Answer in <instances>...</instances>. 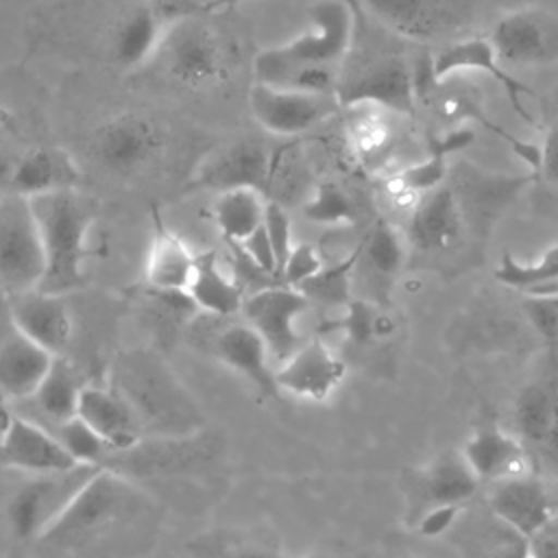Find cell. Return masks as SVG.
Instances as JSON below:
<instances>
[{
  "label": "cell",
  "mask_w": 558,
  "mask_h": 558,
  "mask_svg": "<svg viewBox=\"0 0 558 558\" xmlns=\"http://www.w3.org/2000/svg\"><path fill=\"white\" fill-rule=\"evenodd\" d=\"M353 33L338 68L336 98L342 109L375 105L390 113L416 111V57L410 41L373 20L360 0H349Z\"/></svg>",
  "instance_id": "cell-2"
},
{
  "label": "cell",
  "mask_w": 558,
  "mask_h": 558,
  "mask_svg": "<svg viewBox=\"0 0 558 558\" xmlns=\"http://www.w3.org/2000/svg\"><path fill=\"white\" fill-rule=\"evenodd\" d=\"M480 484L482 482L471 471L460 451H440L421 471V488L429 506H464L477 493Z\"/></svg>",
  "instance_id": "cell-31"
},
{
  "label": "cell",
  "mask_w": 558,
  "mask_h": 558,
  "mask_svg": "<svg viewBox=\"0 0 558 558\" xmlns=\"http://www.w3.org/2000/svg\"><path fill=\"white\" fill-rule=\"evenodd\" d=\"M187 299L201 312L211 316H233L242 312L244 290L235 275L220 262L214 251L198 253L196 270L187 288Z\"/></svg>",
  "instance_id": "cell-29"
},
{
  "label": "cell",
  "mask_w": 558,
  "mask_h": 558,
  "mask_svg": "<svg viewBox=\"0 0 558 558\" xmlns=\"http://www.w3.org/2000/svg\"><path fill=\"white\" fill-rule=\"evenodd\" d=\"M44 248V277L39 290L65 296L85 286L89 233L96 222L94 203L78 190L28 198Z\"/></svg>",
  "instance_id": "cell-5"
},
{
  "label": "cell",
  "mask_w": 558,
  "mask_h": 558,
  "mask_svg": "<svg viewBox=\"0 0 558 558\" xmlns=\"http://www.w3.org/2000/svg\"><path fill=\"white\" fill-rule=\"evenodd\" d=\"M488 39L506 70L558 63V15L547 9L506 11L495 20Z\"/></svg>",
  "instance_id": "cell-12"
},
{
  "label": "cell",
  "mask_w": 558,
  "mask_h": 558,
  "mask_svg": "<svg viewBox=\"0 0 558 558\" xmlns=\"http://www.w3.org/2000/svg\"><path fill=\"white\" fill-rule=\"evenodd\" d=\"M525 181L519 174L484 170L471 161H458L447 179L418 196L405 225V242L412 255L432 266L458 255L482 253L495 225L517 203Z\"/></svg>",
  "instance_id": "cell-1"
},
{
  "label": "cell",
  "mask_w": 558,
  "mask_h": 558,
  "mask_svg": "<svg viewBox=\"0 0 558 558\" xmlns=\"http://www.w3.org/2000/svg\"><path fill=\"white\" fill-rule=\"evenodd\" d=\"M153 218V235L144 264L146 283L155 292L187 296L198 253H194L192 246L177 231H172L159 214Z\"/></svg>",
  "instance_id": "cell-24"
},
{
  "label": "cell",
  "mask_w": 558,
  "mask_h": 558,
  "mask_svg": "<svg viewBox=\"0 0 558 558\" xmlns=\"http://www.w3.org/2000/svg\"><path fill=\"white\" fill-rule=\"evenodd\" d=\"M462 508L464 506H458V504L429 506L416 521V534L427 541L445 536L462 514Z\"/></svg>",
  "instance_id": "cell-44"
},
{
  "label": "cell",
  "mask_w": 558,
  "mask_h": 558,
  "mask_svg": "<svg viewBox=\"0 0 558 558\" xmlns=\"http://www.w3.org/2000/svg\"><path fill=\"white\" fill-rule=\"evenodd\" d=\"M357 259H360V244L340 262H336L331 266H323L312 279H307L296 290H301L310 303L318 301V303H327V305H344L347 307L351 303V281L355 275Z\"/></svg>",
  "instance_id": "cell-36"
},
{
  "label": "cell",
  "mask_w": 558,
  "mask_h": 558,
  "mask_svg": "<svg viewBox=\"0 0 558 558\" xmlns=\"http://www.w3.org/2000/svg\"><path fill=\"white\" fill-rule=\"evenodd\" d=\"M140 523H148V499L120 473L100 469L37 543L76 558L94 545L102 549L107 541Z\"/></svg>",
  "instance_id": "cell-4"
},
{
  "label": "cell",
  "mask_w": 558,
  "mask_h": 558,
  "mask_svg": "<svg viewBox=\"0 0 558 558\" xmlns=\"http://www.w3.org/2000/svg\"><path fill=\"white\" fill-rule=\"evenodd\" d=\"M381 26L410 44H432L466 28L482 0H360Z\"/></svg>",
  "instance_id": "cell-9"
},
{
  "label": "cell",
  "mask_w": 558,
  "mask_h": 558,
  "mask_svg": "<svg viewBox=\"0 0 558 558\" xmlns=\"http://www.w3.org/2000/svg\"><path fill=\"white\" fill-rule=\"evenodd\" d=\"M109 386L131 405L144 438L181 440L203 429L201 405L155 351L120 353L111 364Z\"/></svg>",
  "instance_id": "cell-3"
},
{
  "label": "cell",
  "mask_w": 558,
  "mask_h": 558,
  "mask_svg": "<svg viewBox=\"0 0 558 558\" xmlns=\"http://www.w3.org/2000/svg\"><path fill=\"white\" fill-rule=\"evenodd\" d=\"M146 4H150L155 11H159L168 22H174L183 15H190V13H198L203 11L201 4H196L194 0H142Z\"/></svg>",
  "instance_id": "cell-47"
},
{
  "label": "cell",
  "mask_w": 558,
  "mask_h": 558,
  "mask_svg": "<svg viewBox=\"0 0 558 558\" xmlns=\"http://www.w3.org/2000/svg\"><path fill=\"white\" fill-rule=\"evenodd\" d=\"M13 410H11V405H9V399L0 392V440L4 438V434L9 432V427H11V423H13Z\"/></svg>",
  "instance_id": "cell-50"
},
{
  "label": "cell",
  "mask_w": 558,
  "mask_h": 558,
  "mask_svg": "<svg viewBox=\"0 0 558 558\" xmlns=\"http://www.w3.org/2000/svg\"><path fill=\"white\" fill-rule=\"evenodd\" d=\"M155 59H161L163 72L174 83L190 89L218 85L229 68L227 48L205 20V11L170 22Z\"/></svg>",
  "instance_id": "cell-7"
},
{
  "label": "cell",
  "mask_w": 558,
  "mask_h": 558,
  "mask_svg": "<svg viewBox=\"0 0 558 558\" xmlns=\"http://www.w3.org/2000/svg\"><path fill=\"white\" fill-rule=\"evenodd\" d=\"M307 307L310 301L301 290L281 283L264 286L244 299V323L259 333L277 366L303 344L296 323Z\"/></svg>",
  "instance_id": "cell-15"
},
{
  "label": "cell",
  "mask_w": 558,
  "mask_h": 558,
  "mask_svg": "<svg viewBox=\"0 0 558 558\" xmlns=\"http://www.w3.org/2000/svg\"><path fill=\"white\" fill-rule=\"evenodd\" d=\"M466 72L488 74L504 89L508 102L512 105V109L517 111L519 118H523L527 124L538 122L534 118V113H530V109L523 102L525 96H532V89L499 63L488 37L473 35V37L451 39V41L442 44L436 52L429 54L432 85L442 83L453 76H462Z\"/></svg>",
  "instance_id": "cell-14"
},
{
  "label": "cell",
  "mask_w": 558,
  "mask_h": 558,
  "mask_svg": "<svg viewBox=\"0 0 558 558\" xmlns=\"http://www.w3.org/2000/svg\"><path fill=\"white\" fill-rule=\"evenodd\" d=\"M323 266H325L323 257L318 255V251L314 246L294 244L288 262L283 264V268L279 272V283L290 286V288H299L307 279H312Z\"/></svg>",
  "instance_id": "cell-43"
},
{
  "label": "cell",
  "mask_w": 558,
  "mask_h": 558,
  "mask_svg": "<svg viewBox=\"0 0 558 558\" xmlns=\"http://www.w3.org/2000/svg\"><path fill=\"white\" fill-rule=\"evenodd\" d=\"M238 248L246 255L248 264H251L255 270H259V272H264V275H268V277H275V279L279 277V264H277L272 244H270V240H268V235H266V231H264V225H262V229H257L248 240H244ZM277 283H279V281H277Z\"/></svg>",
  "instance_id": "cell-45"
},
{
  "label": "cell",
  "mask_w": 558,
  "mask_h": 558,
  "mask_svg": "<svg viewBox=\"0 0 558 558\" xmlns=\"http://www.w3.org/2000/svg\"><path fill=\"white\" fill-rule=\"evenodd\" d=\"M353 33L349 0H318L310 9V24L296 37L264 48L253 61L255 81L294 68H340Z\"/></svg>",
  "instance_id": "cell-6"
},
{
  "label": "cell",
  "mask_w": 558,
  "mask_h": 558,
  "mask_svg": "<svg viewBox=\"0 0 558 558\" xmlns=\"http://www.w3.org/2000/svg\"><path fill=\"white\" fill-rule=\"evenodd\" d=\"M44 268L41 235L31 201L7 194L0 201V288L7 296L35 290Z\"/></svg>",
  "instance_id": "cell-10"
},
{
  "label": "cell",
  "mask_w": 558,
  "mask_h": 558,
  "mask_svg": "<svg viewBox=\"0 0 558 558\" xmlns=\"http://www.w3.org/2000/svg\"><path fill=\"white\" fill-rule=\"evenodd\" d=\"M473 142V133L469 129H451L445 135L436 137L429 142V150L425 155V159L399 170L392 179H390V187L397 194H408V196H423L429 190L438 187L447 174H449V163L447 159L464 148L466 144Z\"/></svg>",
  "instance_id": "cell-30"
},
{
  "label": "cell",
  "mask_w": 558,
  "mask_h": 558,
  "mask_svg": "<svg viewBox=\"0 0 558 558\" xmlns=\"http://www.w3.org/2000/svg\"><path fill=\"white\" fill-rule=\"evenodd\" d=\"M57 355L15 329L0 342V392L7 399H28L37 392Z\"/></svg>",
  "instance_id": "cell-28"
},
{
  "label": "cell",
  "mask_w": 558,
  "mask_h": 558,
  "mask_svg": "<svg viewBox=\"0 0 558 558\" xmlns=\"http://www.w3.org/2000/svg\"><path fill=\"white\" fill-rule=\"evenodd\" d=\"M549 113H545L536 124H541L538 144V168L534 174V187L547 196L551 203H558V92L547 102Z\"/></svg>",
  "instance_id": "cell-38"
},
{
  "label": "cell",
  "mask_w": 558,
  "mask_h": 558,
  "mask_svg": "<svg viewBox=\"0 0 558 558\" xmlns=\"http://www.w3.org/2000/svg\"><path fill=\"white\" fill-rule=\"evenodd\" d=\"M211 353L227 368L244 377L262 397L277 399L281 395L275 368L270 366V351L251 325L235 323L220 329L211 340Z\"/></svg>",
  "instance_id": "cell-21"
},
{
  "label": "cell",
  "mask_w": 558,
  "mask_h": 558,
  "mask_svg": "<svg viewBox=\"0 0 558 558\" xmlns=\"http://www.w3.org/2000/svg\"><path fill=\"white\" fill-rule=\"evenodd\" d=\"M81 168L74 157L59 146H37L15 159L11 192L24 198H35L52 192L76 190Z\"/></svg>",
  "instance_id": "cell-26"
},
{
  "label": "cell",
  "mask_w": 558,
  "mask_h": 558,
  "mask_svg": "<svg viewBox=\"0 0 558 558\" xmlns=\"http://www.w3.org/2000/svg\"><path fill=\"white\" fill-rule=\"evenodd\" d=\"M521 312L549 355H558V294H521Z\"/></svg>",
  "instance_id": "cell-41"
},
{
  "label": "cell",
  "mask_w": 558,
  "mask_h": 558,
  "mask_svg": "<svg viewBox=\"0 0 558 558\" xmlns=\"http://www.w3.org/2000/svg\"><path fill=\"white\" fill-rule=\"evenodd\" d=\"M83 388L78 371L63 355H57L33 399L37 410L57 427L76 416Z\"/></svg>",
  "instance_id": "cell-34"
},
{
  "label": "cell",
  "mask_w": 558,
  "mask_h": 558,
  "mask_svg": "<svg viewBox=\"0 0 558 558\" xmlns=\"http://www.w3.org/2000/svg\"><path fill=\"white\" fill-rule=\"evenodd\" d=\"M551 368L527 381L514 399V425L523 442L558 451V355Z\"/></svg>",
  "instance_id": "cell-22"
},
{
  "label": "cell",
  "mask_w": 558,
  "mask_h": 558,
  "mask_svg": "<svg viewBox=\"0 0 558 558\" xmlns=\"http://www.w3.org/2000/svg\"><path fill=\"white\" fill-rule=\"evenodd\" d=\"M301 558H333V556L323 554V551H312V554H305V556H301Z\"/></svg>",
  "instance_id": "cell-52"
},
{
  "label": "cell",
  "mask_w": 558,
  "mask_h": 558,
  "mask_svg": "<svg viewBox=\"0 0 558 558\" xmlns=\"http://www.w3.org/2000/svg\"><path fill=\"white\" fill-rule=\"evenodd\" d=\"M403 255L405 246L399 231L381 218L371 227L366 238L360 242L357 264H364L371 277H375L379 283H390L395 275L401 270Z\"/></svg>",
  "instance_id": "cell-35"
},
{
  "label": "cell",
  "mask_w": 558,
  "mask_h": 558,
  "mask_svg": "<svg viewBox=\"0 0 558 558\" xmlns=\"http://www.w3.org/2000/svg\"><path fill=\"white\" fill-rule=\"evenodd\" d=\"M242 2H246V0H211V2L203 4V11L211 13V11H218V9H233V7L242 4Z\"/></svg>",
  "instance_id": "cell-51"
},
{
  "label": "cell",
  "mask_w": 558,
  "mask_h": 558,
  "mask_svg": "<svg viewBox=\"0 0 558 558\" xmlns=\"http://www.w3.org/2000/svg\"><path fill=\"white\" fill-rule=\"evenodd\" d=\"M264 231L272 244V251H275V257H277V264H279V272L283 268V264L288 262L292 248H294V242H292V225H290V218L283 209V205L279 201H272L268 198L266 203V214H264ZM279 281V277H277Z\"/></svg>",
  "instance_id": "cell-42"
},
{
  "label": "cell",
  "mask_w": 558,
  "mask_h": 558,
  "mask_svg": "<svg viewBox=\"0 0 558 558\" xmlns=\"http://www.w3.org/2000/svg\"><path fill=\"white\" fill-rule=\"evenodd\" d=\"M248 109L264 131L292 137L318 126L342 107L333 94L292 92L253 81L248 89Z\"/></svg>",
  "instance_id": "cell-16"
},
{
  "label": "cell",
  "mask_w": 558,
  "mask_h": 558,
  "mask_svg": "<svg viewBox=\"0 0 558 558\" xmlns=\"http://www.w3.org/2000/svg\"><path fill=\"white\" fill-rule=\"evenodd\" d=\"M100 469L102 466L78 464L68 471L31 475L7 504V521L13 536L37 543Z\"/></svg>",
  "instance_id": "cell-8"
},
{
  "label": "cell",
  "mask_w": 558,
  "mask_h": 558,
  "mask_svg": "<svg viewBox=\"0 0 558 558\" xmlns=\"http://www.w3.org/2000/svg\"><path fill=\"white\" fill-rule=\"evenodd\" d=\"M488 508L510 532L532 538L551 519V501L534 469L488 484Z\"/></svg>",
  "instance_id": "cell-18"
},
{
  "label": "cell",
  "mask_w": 558,
  "mask_h": 558,
  "mask_svg": "<svg viewBox=\"0 0 558 558\" xmlns=\"http://www.w3.org/2000/svg\"><path fill=\"white\" fill-rule=\"evenodd\" d=\"M198 558H281L275 543L238 534H211L194 541Z\"/></svg>",
  "instance_id": "cell-39"
},
{
  "label": "cell",
  "mask_w": 558,
  "mask_h": 558,
  "mask_svg": "<svg viewBox=\"0 0 558 558\" xmlns=\"http://www.w3.org/2000/svg\"><path fill=\"white\" fill-rule=\"evenodd\" d=\"M303 216L323 227H344L357 220L353 196L333 181L318 183L303 205Z\"/></svg>",
  "instance_id": "cell-37"
},
{
  "label": "cell",
  "mask_w": 558,
  "mask_h": 558,
  "mask_svg": "<svg viewBox=\"0 0 558 558\" xmlns=\"http://www.w3.org/2000/svg\"><path fill=\"white\" fill-rule=\"evenodd\" d=\"M347 364L323 340L303 342L275 368L279 392L303 401H327L344 381Z\"/></svg>",
  "instance_id": "cell-17"
},
{
  "label": "cell",
  "mask_w": 558,
  "mask_h": 558,
  "mask_svg": "<svg viewBox=\"0 0 558 558\" xmlns=\"http://www.w3.org/2000/svg\"><path fill=\"white\" fill-rule=\"evenodd\" d=\"M15 159L0 150V192L9 194L11 192V181H13V170H15Z\"/></svg>",
  "instance_id": "cell-49"
},
{
  "label": "cell",
  "mask_w": 558,
  "mask_h": 558,
  "mask_svg": "<svg viewBox=\"0 0 558 558\" xmlns=\"http://www.w3.org/2000/svg\"><path fill=\"white\" fill-rule=\"evenodd\" d=\"M168 20L146 2H137L111 31V57L124 70L142 68L157 57Z\"/></svg>",
  "instance_id": "cell-27"
},
{
  "label": "cell",
  "mask_w": 558,
  "mask_h": 558,
  "mask_svg": "<svg viewBox=\"0 0 558 558\" xmlns=\"http://www.w3.org/2000/svg\"><path fill=\"white\" fill-rule=\"evenodd\" d=\"M0 466L15 469L28 475L68 471L78 462L68 453L54 432L33 418L13 416V423L0 440Z\"/></svg>",
  "instance_id": "cell-20"
},
{
  "label": "cell",
  "mask_w": 558,
  "mask_h": 558,
  "mask_svg": "<svg viewBox=\"0 0 558 558\" xmlns=\"http://www.w3.org/2000/svg\"><path fill=\"white\" fill-rule=\"evenodd\" d=\"M490 558H532L530 538L510 532V536L504 538V541L493 549Z\"/></svg>",
  "instance_id": "cell-48"
},
{
  "label": "cell",
  "mask_w": 558,
  "mask_h": 558,
  "mask_svg": "<svg viewBox=\"0 0 558 558\" xmlns=\"http://www.w3.org/2000/svg\"><path fill=\"white\" fill-rule=\"evenodd\" d=\"M493 277L499 286L519 294H558V242L530 262L504 251Z\"/></svg>",
  "instance_id": "cell-32"
},
{
  "label": "cell",
  "mask_w": 558,
  "mask_h": 558,
  "mask_svg": "<svg viewBox=\"0 0 558 558\" xmlns=\"http://www.w3.org/2000/svg\"><path fill=\"white\" fill-rule=\"evenodd\" d=\"M163 148L157 122L140 111H120L100 122L89 140L92 157L116 177H133L150 166Z\"/></svg>",
  "instance_id": "cell-11"
},
{
  "label": "cell",
  "mask_w": 558,
  "mask_h": 558,
  "mask_svg": "<svg viewBox=\"0 0 558 558\" xmlns=\"http://www.w3.org/2000/svg\"><path fill=\"white\" fill-rule=\"evenodd\" d=\"M268 198L251 187L220 192L214 205V218L222 238L235 248L264 225Z\"/></svg>",
  "instance_id": "cell-33"
},
{
  "label": "cell",
  "mask_w": 558,
  "mask_h": 558,
  "mask_svg": "<svg viewBox=\"0 0 558 558\" xmlns=\"http://www.w3.org/2000/svg\"><path fill=\"white\" fill-rule=\"evenodd\" d=\"M460 453L482 484H493L532 469L523 440L495 423L477 425L464 440Z\"/></svg>",
  "instance_id": "cell-25"
},
{
  "label": "cell",
  "mask_w": 558,
  "mask_h": 558,
  "mask_svg": "<svg viewBox=\"0 0 558 558\" xmlns=\"http://www.w3.org/2000/svg\"><path fill=\"white\" fill-rule=\"evenodd\" d=\"M76 416L105 440L111 456L131 451L144 440L131 405L109 384H85Z\"/></svg>",
  "instance_id": "cell-23"
},
{
  "label": "cell",
  "mask_w": 558,
  "mask_h": 558,
  "mask_svg": "<svg viewBox=\"0 0 558 558\" xmlns=\"http://www.w3.org/2000/svg\"><path fill=\"white\" fill-rule=\"evenodd\" d=\"M281 166V153L272 150L264 142L242 140L227 148H220L205 157L190 181L194 190L227 192L238 187H251L268 198L270 185Z\"/></svg>",
  "instance_id": "cell-13"
},
{
  "label": "cell",
  "mask_w": 558,
  "mask_h": 558,
  "mask_svg": "<svg viewBox=\"0 0 558 558\" xmlns=\"http://www.w3.org/2000/svg\"><path fill=\"white\" fill-rule=\"evenodd\" d=\"M57 438L63 442L68 453L78 464H92V466H107L111 458V449L105 445V440L92 432L78 416L61 423L54 427Z\"/></svg>",
  "instance_id": "cell-40"
},
{
  "label": "cell",
  "mask_w": 558,
  "mask_h": 558,
  "mask_svg": "<svg viewBox=\"0 0 558 558\" xmlns=\"http://www.w3.org/2000/svg\"><path fill=\"white\" fill-rule=\"evenodd\" d=\"M9 318L13 329L52 355H61L74 331L72 314L59 294L39 288L9 294Z\"/></svg>",
  "instance_id": "cell-19"
},
{
  "label": "cell",
  "mask_w": 558,
  "mask_h": 558,
  "mask_svg": "<svg viewBox=\"0 0 558 558\" xmlns=\"http://www.w3.org/2000/svg\"><path fill=\"white\" fill-rule=\"evenodd\" d=\"M532 558H558V519L554 517L538 534L530 538Z\"/></svg>",
  "instance_id": "cell-46"
},
{
  "label": "cell",
  "mask_w": 558,
  "mask_h": 558,
  "mask_svg": "<svg viewBox=\"0 0 558 558\" xmlns=\"http://www.w3.org/2000/svg\"><path fill=\"white\" fill-rule=\"evenodd\" d=\"M554 458H556V466H558V451H554Z\"/></svg>",
  "instance_id": "cell-53"
}]
</instances>
